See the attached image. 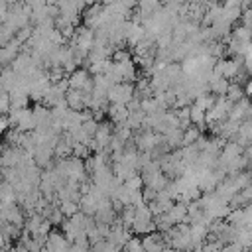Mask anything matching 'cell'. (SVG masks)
<instances>
[{
	"mask_svg": "<svg viewBox=\"0 0 252 252\" xmlns=\"http://www.w3.org/2000/svg\"><path fill=\"white\" fill-rule=\"evenodd\" d=\"M8 10H10V4L6 0H0V20H6Z\"/></svg>",
	"mask_w": 252,
	"mask_h": 252,
	"instance_id": "1",
	"label": "cell"
},
{
	"mask_svg": "<svg viewBox=\"0 0 252 252\" xmlns=\"http://www.w3.org/2000/svg\"><path fill=\"white\" fill-rule=\"evenodd\" d=\"M10 124H12V122H10V118H6V116H2V114H0V134H2Z\"/></svg>",
	"mask_w": 252,
	"mask_h": 252,
	"instance_id": "2",
	"label": "cell"
}]
</instances>
